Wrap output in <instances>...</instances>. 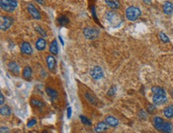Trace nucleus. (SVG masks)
Here are the masks:
<instances>
[{
  "label": "nucleus",
  "instance_id": "obj_17",
  "mask_svg": "<svg viewBox=\"0 0 173 133\" xmlns=\"http://www.w3.org/2000/svg\"><path fill=\"white\" fill-rule=\"evenodd\" d=\"M105 122L107 124H109L112 127H117L119 124V121L117 118L112 117V116H109L105 118Z\"/></svg>",
  "mask_w": 173,
  "mask_h": 133
},
{
  "label": "nucleus",
  "instance_id": "obj_10",
  "mask_svg": "<svg viewBox=\"0 0 173 133\" xmlns=\"http://www.w3.org/2000/svg\"><path fill=\"white\" fill-rule=\"evenodd\" d=\"M21 52L27 55H30L33 53V49L30 46V44L27 42H23L21 44Z\"/></svg>",
  "mask_w": 173,
  "mask_h": 133
},
{
  "label": "nucleus",
  "instance_id": "obj_1",
  "mask_svg": "<svg viewBox=\"0 0 173 133\" xmlns=\"http://www.w3.org/2000/svg\"><path fill=\"white\" fill-rule=\"evenodd\" d=\"M152 91L153 93V103L157 105H160V104L166 103L168 98L166 97V93L163 89L159 86H154L152 88Z\"/></svg>",
  "mask_w": 173,
  "mask_h": 133
},
{
  "label": "nucleus",
  "instance_id": "obj_18",
  "mask_svg": "<svg viewBox=\"0 0 173 133\" xmlns=\"http://www.w3.org/2000/svg\"><path fill=\"white\" fill-rule=\"evenodd\" d=\"M163 114L166 118L171 119L173 117V104L166 107L163 110Z\"/></svg>",
  "mask_w": 173,
  "mask_h": 133
},
{
  "label": "nucleus",
  "instance_id": "obj_37",
  "mask_svg": "<svg viewBox=\"0 0 173 133\" xmlns=\"http://www.w3.org/2000/svg\"><path fill=\"white\" fill-rule=\"evenodd\" d=\"M58 38H59V40H60V42H61V43H62V46H64L63 39H62V37L59 36V37H58Z\"/></svg>",
  "mask_w": 173,
  "mask_h": 133
},
{
  "label": "nucleus",
  "instance_id": "obj_26",
  "mask_svg": "<svg viewBox=\"0 0 173 133\" xmlns=\"http://www.w3.org/2000/svg\"><path fill=\"white\" fill-rule=\"evenodd\" d=\"M80 118H81V122H82L85 125L91 126L92 123H91V121H90L88 118H86L85 117H84V116H82V115H81Z\"/></svg>",
  "mask_w": 173,
  "mask_h": 133
},
{
  "label": "nucleus",
  "instance_id": "obj_11",
  "mask_svg": "<svg viewBox=\"0 0 173 133\" xmlns=\"http://www.w3.org/2000/svg\"><path fill=\"white\" fill-rule=\"evenodd\" d=\"M46 65L48 69L50 70H53L56 66V59L54 57L50 55L46 57Z\"/></svg>",
  "mask_w": 173,
  "mask_h": 133
},
{
  "label": "nucleus",
  "instance_id": "obj_5",
  "mask_svg": "<svg viewBox=\"0 0 173 133\" xmlns=\"http://www.w3.org/2000/svg\"><path fill=\"white\" fill-rule=\"evenodd\" d=\"M105 18L110 24H112L114 27H116L117 25H119L120 23V15L116 13L115 11H108L105 14Z\"/></svg>",
  "mask_w": 173,
  "mask_h": 133
},
{
  "label": "nucleus",
  "instance_id": "obj_24",
  "mask_svg": "<svg viewBox=\"0 0 173 133\" xmlns=\"http://www.w3.org/2000/svg\"><path fill=\"white\" fill-rule=\"evenodd\" d=\"M30 103H31V104L33 106L38 108H42L44 107V104L42 101H40V100H38V99H32L31 101H30Z\"/></svg>",
  "mask_w": 173,
  "mask_h": 133
},
{
  "label": "nucleus",
  "instance_id": "obj_6",
  "mask_svg": "<svg viewBox=\"0 0 173 133\" xmlns=\"http://www.w3.org/2000/svg\"><path fill=\"white\" fill-rule=\"evenodd\" d=\"M14 23V19L11 17L2 15L1 16V23H0V28L2 30H7L10 29V27L12 26Z\"/></svg>",
  "mask_w": 173,
  "mask_h": 133
},
{
  "label": "nucleus",
  "instance_id": "obj_31",
  "mask_svg": "<svg viewBox=\"0 0 173 133\" xmlns=\"http://www.w3.org/2000/svg\"><path fill=\"white\" fill-rule=\"evenodd\" d=\"M92 12H93V18H94V20L96 21V23L97 24H99L100 25V23H99V21L97 19V15H96V12H95V9H94V7H93V9H92Z\"/></svg>",
  "mask_w": 173,
  "mask_h": 133
},
{
  "label": "nucleus",
  "instance_id": "obj_2",
  "mask_svg": "<svg viewBox=\"0 0 173 133\" xmlns=\"http://www.w3.org/2000/svg\"><path fill=\"white\" fill-rule=\"evenodd\" d=\"M1 9L6 12H13L18 7L17 0H0Z\"/></svg>",
  "mask_w": 173,
  "mask_h": 133
},
{
  "label": "nucleus",
  "instance_id": "obj_9",
  "mask_svg": "<svg viewBox=\"0 0 173 133\" xmlns=\"http://www.w3.org/2000/svg\"><path fill=\"white\" fill-rule=\"evenodd\" d=\"M165 123H166V122H165L162 118H160V117H155V118L153 119V124H154V127H155L157 130L160 131V132H162L163 127L165 125Z\"/></svg>",
  "mask_w": 173,
  "mask_h": 133
},
{
  "label": "nucleus",
  "instance_id": "obj_3",
  "mask_svg": "<svg viewBox=\"0 0 173 133\" xmlns=\"http://www.w3.org/2000/svg\"><path fill=\"white\" fill-rule=\"evenodd\" d=\"M125 15L129 20L133 22L140 18V16L141 15V11L138 7L132 6V7L127 8L126 11H125Z\"/></svg>",
  "mask_w": 173,
  "mask_h": 133
},
{
  "label": "nucleus",
  "instance_id": "obj_15",
  "mask_svg": "<svg viewBox=\"0 0 173 133\" xmlns=\"http://www.w3.org/2000/svg\"><path fill=\"white\" fill-rule=\"evenodd\" d=\"M105 3L112 9H118L120 7V2L118 0H105Z\"/></svg>",
  "mask_w": 173,
  "mask_h": 133
},
{
  "label": "nucleus",
  "instance_id": "obj_32",
  "mask_svg": "<svg viewBox=\"0 0 173 133\" xmlns=\"http://www.w3.org/2000/svg\"><path fill=\"white\" fill-rule=\"evenodd\" d=\"M72 116V108L71 107H69L67 108V118L68 119H70V117Z\"/></svg>",
  "mask_w": 173,
  "mask_h": 133
},
{
  "label": "nucleus",
  "instance_id": "obj_4",
  "mask_svg": "<svg viewBox=\"0 0 173 133\" xmlns=\"http://www.w3.org/2000/svg\"><path fill=\"white\" fill-rule=\"evenodd\" d=\"M84 36L89 40L95 39L100 33V30L95 27H85L83 30Z\"/></svg>",
  "mask_w": 173,
  "mask_h": 133
},
{
  "label": "nucleus",
  "instance_id": "obj_12",
  "mask_svg": "<svg viewBox=\"0 0 173 133\" xmlns=\"http://www.w3.org/2000/svg\"><path fill=\"white\" fill-rule=\"evenodd\" d=\"M8 69L10 70L11 73H14V74H18L19 73V70H20V68H19V65L18 64L15 62V61H10L8 63Z\"/></svg>",
  "mask_w": 173,
  "mask_h": 133
},
{
  "label": "nucleus",
  "instance_id": "obj_36",
  "mask_svg": "<svg viewBox=\"0 0 173 133\" xmlns=\"http://www.w3.org/2000/svg\"><path fill=\"white\" fill-rule=\"evenodd\" d=\"M142 1L144 2V3L147 4H150L151 3V2H152V0H142Z\"/></svg>",
  "mask_w": 173,
  "mask_h": 133
},
{
  "label": "nucleus",
  "instance_id": "obj_28",
  "mask_svg": "<svg viewBox=\"0 0 173 133\" xmlns=\"http://www.w3.org/2000/svg\"><path fill=\"white\" fill-rule=\"evenodd\" d=\"M85 97H86V99L89 101H90L91 104H97V102H96V100L93 98L90 94H89V93H85Z\"/></svg>",
  "mask_w": 173,
  "mask_h": 133
},
{
  "label": "nucleus",
  "instance_id": "obj_22",
  "mask_svg": "<svg viewBox=\"0 0 173 133\" xmlns=\"http://www.w3.org/2000/svg\"><path fill=\"white\" fill-rule=\"evenodd\" d=\"M46 92L47 95L50 97L53 100H55L57 98V96H58V94L57 93V91H55L53 89H51V88H46Z\"/></svg>",
  "mask_w": 173,
  "mask_h": 133
},
{
  "label": "nucleus",
  "instance_id": "obj_16",
  "mask_svg": "<svg viewBox=\"0 0 173 133\" xmlns=\"http://www.w3.org/2000/svg\"><path fill=\"white\" fill-rule=\"evenodd\" d=\"M106 122H100L98 123L95 127V132L97 133L104 132L105 131L108 129V124H106Z\"/></svg>",
  "mask_w": 173,
  "mask_h": 133
},
{
  "label": "nucleus",
  "instance_id": "obj_35",
  "mask_svg": "<svg viewBox=\"0 0 173 133\" xmlns=\"http://www.w3.org/2000/svg\"><path fill=\"white\" fill-rule=\"evenodd\" d=\"M156 109V108H155V106H153V105H152V104H150L149 106H148V111L149 112V113H153V111Z\"/></svg>",
  "mask_w": 173,
  "mask_h": 133
},
{
  "label": "nucleus",
  "instance_id": "obj_38",
  "mask_svg": "<svg viewBox=\"0 0 173 133\" xmlns=\"http://www.w3.org/2000/svg\"><path fill=\"white\" fill-rule=\"evenodd\" d=\"M36 1L39 4H42L44 3V0H36Z\"/></svg>",
  "mask_w": 173,
  "mask_h": 133
},
{
  "label": "nucleus",
  "instance_id": "obj_20",
  "mask_svg": "<svg viewBox=\"0 0 173 133\" xmlns=\"http://www.w3.org/2000/svg\"><path fill=\"white\" fill-rule=\"evenodd\" d=\"M50 51L52 54H55V55L58 53V46H57V42L55 39L50 44Z\"/></svg>",
  "mask_w": 173,
  "mask_h": 133
},
{
  "label": "nucleus",
  "instance_id": "obj_25",
  "mask_svg": "<svg viewBox=\"0 0 173 133\" xmlns=\"http://www.w3.org/2000/svg\"><path fill=\"white\" fill-rule=\"evenodd\" d=\"M159 35H160V39H161V41H162L163 42H164V43H168V42H170L168 37L167 36L166 34H165L164 33H163V32H160V33H159Z\"/></svg>",
  "mask_w": 173,
  "mask_h": 133
},
{
  "label": "nucleus",
  "instance_id": "obj_30",
  "mask_svg": "<svg viewBox=\"0 0 173 133\" xmlns=\"http://www.w3.org/2000/svg\"><path fill=\"white\" fill-rule=\"evenodd\" d=\"M36 123H37V120L36 119H34V118H33V119H31V120H30L29 121H28V123H27V127H28V128H32V127L34 126Z\"/></svg>",
  "mask_w": 173,
  "mask_h": 133
},
{
  "label": "nucleus",
  "instance_id": "obj_33",
  "mask_svg": "<svg viewBox=\"0 0 173 133\" xmlns=\"http://www.w3.org/2000/svg\"><path fill=\"white\" fill-rule=\"evenodd\" d=\"M0 132L1 133H9V129L6 128V127H2L1 128V131H0Z\"/></svg>",
  "mask_w": 173,
  "mask_h": 133
},
{
  "label": "nucleus",
  "instance_id": "obj_13",
  "mask_svg": "<svg viewBox=\"0 0 173 133\" xmlns=\"http://www.w3.org/2000/svg\"><path fill=\"white\" fill-rule=\"evenodd\" d=\"M46 42L43 38H38L36 42V44H35V47H36L37 50L38 51H42L46 49Z\"/></svg>",
  "mask_w": 173,
  "mask_h": 133
},
{
  "label": "nucleus",
  "instance_id": "obj_21",
  "mask_svg": "<svg viewBox=\"0 0 173 133\" xmlns=\"http://www.w3.org/2000/svg\"><path fill=\"white\" fill-rule=\"evenodd\" d=\"M57 21L58 24H59L60 26H62V27L67 25V24L69 23V22H70L69 18H68L66 16H65V15H61V16L58 17Z\"/></svg>",
  "mask_w": 173,
  "mask_h": 133
},
{
  "label": "nucleus",
  "instance_id": "obj_14",
  "mask_svg": "<svg viewBox=\"0 0 173 133\" xmlns=\"http://www.w3.org/2000/svg\"><path fill=\"white\" fill-rule=\"evenodd\" d=\"M163 13L166 14H172L173 12V4L171 2H165L163 5Z\"/></svg>",
  "mask_w": 173,
  "mask_h": 133
},
{
  "label": "nucleus",
  "instance_id": "obj_27",
  "mask_svg": "<svg viewBox=\"0 0 173 133\" xmlns=\"http://www.w3.org/2000/svg\"><path fill=\"white\" fill-rule=\"evenodd\" d=\"M35 30H36V31H38V33H40L42 36H43V37H46L47 36L46 33V31H45V30H44L42 28V27H39V26H38V27H35Z\"/></svg>",
  "mask_w": 173,
  "mask_h": 133
},
{
  "label": "nucleus",
  "instance_id": "obj_39",
  "mask_svg": "<svg viewBox=\"0 0 173 133\" xmlns=\"http://www.w3.org/2000/svg\"><path fill=\"white\" fill-rule=\"evenodd\" d=\"M171 94H172V97H173V90H172V93H171Z\"/></svg>",
  "mask_w": 173,
  "mask_h": 133
},
{
  "label": "nucleus",
  "instance_id": "obj_7",
  "mask_svg": "<svg viewBox=\"0 0 173 133\" xmlns=\"http://www.w3.org/2000/svg\"><path fill=\"white\" fill-rule=\"evenodd\" d=\"M90 76L94 80H101L104 77V72L100 66H94L90 70Z\"/></svg>",
  "mask_w": 173,
  "mask_h": 133
},
{
  "label": "nucleus",
  "instance_id": "obj_34",
  "mask_svg": "<svg viewBox=\"0 0 173 133\" xmlns=\"http://www.w3.org/2000/svg\"><path fill=\"white\" fill-rule=\"evenodd\" d=\"M0 98H1V99H0V104L3 105L4 104V101H5V98H4L3 95V93H0Z\"/></svg>",
  "mask_w": 173,
  "mask_h": 133
},
{
  "label": "nucleus",
  "instance_id": "obj_29",
  "mask_svg": "<svg viewBox=\"0 0 173 133\" xmlns=\"http://www.w3.org/2000/svg\"><path fill=\"white\" fill-rule=\"evenodd\" d=\"M116 92H117V88H116V86H112L111 88L109 89V90L108 91V96H113L115 93H116Z\"/></svg>",
  "mask_w": 173,
  "mask_h": 133
},
{
  "label": "nucleus",
  "instance_id": "obj_19",
  "mask_svg": "<svg viewBox=\"0 0 173 133\" xmlns=\"http://www.w3.org/2000/svg\"><path fill=\"white\" fill-rule=\"evenodd\" d=\"M32 76V70L30 66H26L23 69V77L26 79V80H29Z\"/></svg>",
  "mask_w": 173,
  "mask_h": 133
},
{
  "label": "nucleus",
  "instance_id": "obj_8",
  "mask_svg": "<svg viewBox=\"0 0 173 133\" xmlns=\"http://www.w3.org/2000/svg\"><path fill=\"white\" fill-rule=\"evenodd\" d=\"M27 10H28V12L30 13V14L31 16L33 17L34 19L36 20H38L41 18V14L39 13V11L38 10L36 7L34 6L32 3H30L27 5Z\"/></svg>",
  "mask_w": 173,
  "mask_h": 133
},
{
  "label": "nucleus",
  "instance_id": "obj_40",
  "mask_svg": "<svg viewBox=\"0 0 173 133\" xmlns=\"http://www.w3.org/2000/svg\"><path fill=\"white\" fill-rule=\"evenodd\" d=\"M43 133H48V132H46V131H44Z\"/></svg>",
  "mask_w": 173,
  "mask_h": 133
},
{
  "label": "nucleus",
  "instance_id": "obj_23",
  "mask_svg": "<svg viewBox=\"0 0 173 133\" xmlns=\"http://www.w3.org/2000/svg\"><path fill=\"white\" fill-rule=\"evenodd\" d=\"M0 113L2 116H4V117H9L10 114H11V109L10 108V107L7 106H3L0 109Z\"/></svg>",
  "mask_w": 173,
  "mask_h": 133
}]
</instances>
